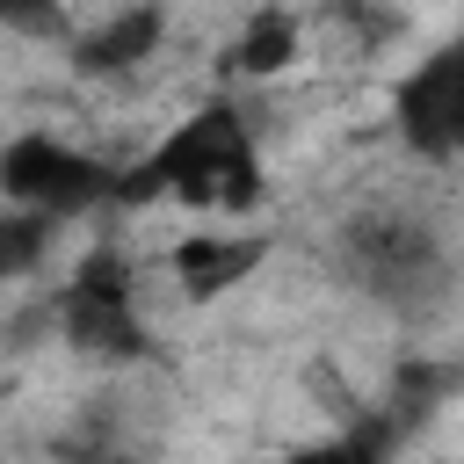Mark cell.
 Segmentation results:
<instances>
[{"instance_id": "8", "label": "cell", "mask_w": 464, "mask_h": 464, "mask_svg": "<svg viewBox=\"0 0 464 464\" xmlns=\"http://www.w3.org/2000/svg\"><path fill=\"white\" fill-rule=\"evenodd\" d=\"M304 14L297 7H283V0H268V7H254L239 29H232V44H225V72L232 80H276V72H290L297 58H304Z\"/></svg>"}, {"instance_id": "4", "label": "cell", "mask_w": 464, "mask_h": 464, "mask_svg": "<svg viewBox=\"0 0 464 464\" xmlns=\"http://www.w3.org/2000/svg\"><path fill=\"white\" fill-rule=\"evenodd\" d=\"M0 196L65 225V218H87V210L116 203V167L94 160V152H80L58 130H14L0 145Z\"/></svg>"}, {"instance_id": "7", "label": "cell", "mask_w": 464, "mask_h": 464, "mask_svg": "<svg viewBox=\"0 0 464 464\" xmlns=\"http://www.w3.org/2000/svg\"><path fill=\"white\" fill-rule=\"evenodd\" d=\"M160 44H167V7L160 0H130V7H116V14H102L87 36H72V72L80 80H123V72H138L145 58H160Z\"/></svg>"}, {"instance_id": "1", "label": "cell", "mask_w": 464, "mask_h": 464, "mask_svg": "<svg viewBox=\"0 0 464 464\" xmlns=\"http://www.w3.org/2000/svg\"><path fill=\"white\" fill-rule=\"evenodd\" d=\"M196 203V210H225V218H246L268 181H261V138L246 123L239 102H203L196 116H181L160 145H145L130 167H116V203L138 210V203Z\"/></svg>"}, {"instance_id": "11", "label": "cell", "mask_w": 464, "mask_h": 464, "mask_svg": "<svg viewBox=\"0 0 464 464\" xmlns=\"http://www.w3.org/2000/svg\"><path fill=\"white\" fill-rule=\"evenodd\" d=\"M7 36H65V0H0Z\"/></svg>"}, {"instance_id": "6", "label": "cell", "mask_w": 464, "mask_h": 464, "mask_svg": "<svg viewBox=\"0 0 464 464\" xmlns=\"http://www.w3.org/2000/svg\"><path fill=\"white\" fill-rule=\"evenodd\" d=\"M268 254H276L268 232H181L167 246V276L188 304H218L225 290L254 283L268 268Z\"/></svg>"}, {"instance_id": "2", "label": "cell", "mask_w": 464, "mask_h": 464, "mask_svg": "<svg viewBox=\"0 0 464 464\" xmlns=\"http://www.w3.org/2000/svg\"><path fill=\"white\" fill-rule=\"evenodd\" d=\"M51 326L80 362L130 370V362L152 355V326L138 319V268H130V254L116 239H102V246H87L72 261L65 290L51 297Z\"/></svg>"}, {"instance_id": "10", "label": "cell", "mask_w": 464, "mask_h": 464, "mask_svg": "<svg viewBox=\"0 0 464 464\" xmlns=\"http://www.w3.org/2000/svg\"><path fill=\"white\" fill-rule=\"evenodd\" d=\"M319 22H326V29H341V36H348V51H377V44H392V36H399V14H384V7H370V0H334Z\"/></svg>"}, {"instance_id": "3", "label": "cell", "mask_w": 464, "mask_h": 464, "mask_svg": "<svg viewBox=\"0 0 464 464\" xmlns=\"http://www.w3.org/2000/svg\"><path fill=\"white\" fill-rule=\"evenodd\" d=\"M334 268L362 290V297H384V304H413L442 283L450 254L435 239V225L406 218V210H362L334 232Z\"/></svg>"}, {"instance_id": "9", "label": "cell", "mask_w": 464, "mask_h": 464, "mask_svg": "<svg viewBox=\"0 0 464 464\" xmlns=\"http://www.w3.org/2000/svg\"><path fill=\"white\" fill-rule=\"evenodd\" d=\"M51 239H58V218L7 203V210H0V290L22 283V276H36L44 254H51Z\"/></svg>"}, {"instance_id": "5", "label": "cell", "mask_w": 464, "mask_h": 464, "mask_svg": "<svg viewBox=\"0 0 464 464\" xmlns=\"http://www.w3.org/2000/svg\"><path fill=\"white\" fill-rule=\"evenodd\" d=\"M392 138L428 160V167H450L464 160V22L399 72L392 87Z\"/></svg>"}]
</instances>
